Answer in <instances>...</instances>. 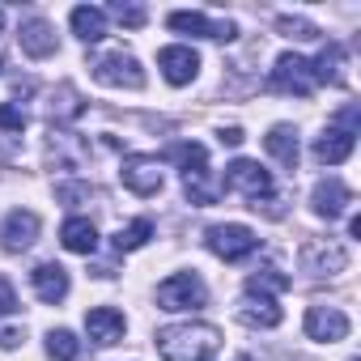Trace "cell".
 Instances as JSON below:
<instances>
[{
    "label": "cell",
    "instance_id": "7c38bea8",
    "mask_svg": "<svg viewBox=\"0 0 361 361\" xmlns=\"http://www.w3.org/2000/svg\"><path fill=\"white\" fill-rule=\"evenodd\" d=\"M306 336H310V340H323V344H336V340L348 336V314H344L340 306L314 302V306L306 310Z\"/></svg>",
    "mask_w": 361,
    "mask_h": 361
},
{
    "label": "cell",
    "instance_id": "5bb4252c",
    "mask_svg": "<svg viewBox=\"0 0 361 361\" xmlns=\"http://www.w3.org/2000/svg\"><path fill=\"white\" fill-rule=\"evenodd\" d=\"M353 145H357V128L336 123V128H327V132L314 140V161H323V166H340V161H348Z\"/></svg>",
    "mask_w": 361,
    "mask_h": 361
},
{
    "label": "cell",
    "instance_id": "8fae6325",
    "mask_svg": "<svg viewBox=\"0 0 361 361\" xmlns=\"http://www.w3.org/2000/svg\"><path fill=\"white\" fill-rule=\"evenodd\" d=\"M166 26L170 30H178V35H196V39H213V43H230L238 30H234V22H221V18H209V13H170L166 18Z\"/></svg>",
    "mask_w": 361,
    "mask_h": 361
},
{
    "label": "cell",
    "instance_id": "484cf974",
    "mask_svg": "<svg viewBox=\"0 0 361 361\" xmlns=\"http://www.w3.org/2000/svg\"><path fill=\"white\" fill-rule=\"evenodd\" d=\"M68 22H73V35H77L81 43H98V39H106V13H102V9L77 5Z\"/></svg>",
    "mask_w": 361,
    "mask_h": 361
},
{
    "label": "cell",
    "instance_id": "4fadbf2b",
    "mask_svg": "<svg viewBox=\"0 0 361 361\" xmlns=\"http://www.w3.org/2000/svg\"><path fill=\"white\" fill-rule=\"evenodd\" d=\"M157 68H161V77H166L170 85H188V81H196V73H200V56H196V47L174 43V47H161V51H157Z\"/></svg>",
    "mask_w": 361,
    "mask_h": 361
},
{
    "label": "cell",
    "instance_id": "836d02e7",
    "mask_svg": "<svg viewBox=\"0 0 361 361\" xmlns=\"http://www.w3.org/2000/svg\"><path fill=\"white\" fill-rule=\"evenodd\" d=\"M22 340H26L22 327H0V348H18Z\"/></svg>",
    "mask_w": 361,
    "mask_h": 361
},
{
    "label": "cell",
    "instance_id": "d6986e66",
    "mask_svg": "<svg viewBox=\"0 0 361 361\" xmlns=\"http://www.w3.org/2000/svg\"><path fill=\"white\" fill-rule=\"evenodd\" d=\"M348 51L340 47V43H327L323 51H319V60L310 64V73H314V85L323 81V85H344L348 81Z\"/></svg>",
    "mask_w": 361,
    "mask_h": 361
},
{
    "label": "cell",
    "instance_id": "8d00e7d4",
    "mask_svg": "<svg viewBox=\"0 0 361 361\" xmlns=\"http://www.w3.org/2000/svg\"><path fill=\"white\" fill-rule=\"evenodd\" d=\"M234 361H255V357H234Z\"/></svg>",
    "mask_w": 361,
    "mask_h": 361
},
{
    "label": "cell",
    "instance_id": "1f68e13d",
    "mask_svg": "<svg viewBox=\"0 0 361 361\" xmlns=\"http://www.w3.org/2000/svg\"><path fill=\"white\" fill-rule=\"evenodd\" d=\"M56 196H60L64 204H73V209H77V204H90V200H94V188H90V183H60V188H56Z\"/></svg>",
    "mask_w": 361,
    "mask_h": 361
},
{
    "label": "cell",
    "instance_id": "603a6c76",
    "mask_svg": "<svg viewBox=\"0 0 361 361\" xmlns=\"http://www.w3.org/2000/svg\"><path fill=\"white\" fill-rule=\"evenodd\" d=\"M264 145H268V153L285 166V170H298V157H302V149H298V132L289 128V123H276L268 136H264Z\"/></svg>",
    "mask_w": 361,
    "mask_h": 361
},
{
    "label": "cell",
    "instance_id": "4316f807",
    "mask_svg": "<svg viewBox=\"0 0 361 361\" xmlns=\"http://www.w3.org/2000/svg\"><path fill=\"white\" fill-rule=\"evenodd\" d=\"M22 132H26V115L13 102H0V153L22 149Z\"/></svg>",
    "mask_w": 361,
    "mask_h": 361
},
{
    "label": "cell",
    "instance_id": "cb8c5ba5",
    "mask_svg": "<svg viewBox=\"0 0 361 361\" xmlns=\"http://www.w3.org/2000/svg\"><path fill=\"white\" fill-rule=\"evenodd\" d=\"M289 285H293V276L281 272L276 264H264V268H255V272L247 276V293H251V298H276V293H285Z\"/></svg>",
    "mask_w": 361,
    "mask_h": 361
},
{
    "label": "cell",
    "instance_id": "e0dca14e",
    "mask_svg": "<svg viewBox=\"0 0 361 361\" xmlns=\"http://www.w3.org/2000/svg\"><path fill=\"white\" fill-rule=\"evenodd\" d=\"M18 43H22V51L35 56V60H47V56H56V47H60L51 22H43V18H26L22 30H18Z\"/></svg>",
    "mask_w": 361,
    "mask_h": 361
},
{
    "label": "cell",
    "instance_id": "f1b7e54d",
    "mask_svg": "<svg viewBox=\"0 0 361 361\" xmlns=\"http://www.w3.org/2000/svg\"><path fill=\"white\" fill-rule=\"evenodd\" d=\"M47 353H51L56 361H77V357H81V340H77L68 327H56V331L47 336Z\"/></svg>",
    "mask_w": 361,
    "mask_h": 361
},
{
    "label": "cell",
    "instance_id": "d4e9b609",
    "mask_svg": "<svg viewBox=\"0 0 361 361\" xmlns=\"http://www.w3.org/2000/svg\"><path fill=\"white\" fill-rule=\"evenodd\" d=\"M238 319L247 323V327H276L281 323V306L272 302V298H243L238 302Z\"/></svg>",
    "mask_w": 361,
    "mask_h": 361
},
{
    "label": "cell",
    "instance_id": "83f0119b",
    "mask_svg": "<svg viewBox=\"0 0 361 361\" xmlns=\"http://www.w3.org/2000/svg\"><path fill=\"white\" fill-rule=\"evenodd\" d=\"M149 238H153V221H149V217H136V221L119 226L111 243H115V251H119V255H128V251H140Z\"/></svg>",
    "mask_w": 361,
    "mask_h": 361
},
{
    "label": "cell",
    "instance_id": "2e32d148",
    "mask_svg": "<svg viewBox=\"0 0 361 361\" xmlns=\"http://www.w3.org/2000/svg\"><path fill=\"white\" fill-rule=\"evenodd\" d=\"M310 204H314V213L319 217H327V221H336L348 204H353V192L340 183V178H319L314 183V192H310Z\"/></svg>",
    "mask_w": 361,
    "mask_h": 361
},
{
    "label": "cell",
    "instance_id": "d6a6232c",
    "mask_svg": "<svg viewBox=\"0 0 361 361\" xmlns=\"http://www.w3.org/2000/svg\"><path fill=\"white\" fill-rule=\"evenodd\" d=\"M0 314H18V293H13V281L0 272Z\"/></svg>",
    "mask_w": 361,
    "mask_h": 361
},
{
    "label": "cell",
    "instance_id": "9c48e42d",
    "mask_svg": "<svg viewBox=\"0 0 361 361\" xmlns=\"http://www.w3.org/2000/svg\"><path fill=\"white\" fill-rule=\"evenodd\" d=\"M119 178L132 196H157L161 192V157L149 153H128L119 166Z\"/></svg>",
    "mask_w": 361,
    "mask_h": 361
},
{
    "label": "cell",
    "instance_id": "5b68a950",
    "mask_svg": "<svg viewBox=\"0 0 361 361\" xmlns=\"http://www.w3.org/2000/svg\"><path fill=\"white\" fill-rule=\"evenodd\" d=\"M209 302V289L196 272H174L170 281L157 285V306L161 310H200Z\"/></svg>",
    "mask_w": 361,
    "mask_h": 361
},
{
    "label": "cell",
    "instance_id": "7a4b0ae2",
    "mask_svg": "<svg viewBox=\"0 0 361 361\" xmlns=\"http://www.w3.org/2000/svg\"><path fill=\"white\" fill-rule=\"evenodd\" d=\"M166 157L183 166V192H188L192 204L209 209V204L221 200V183L209 174V149H204L200 140H178V145L166 149Z\"/></svg>",
    "mask_w": 361,
    "mask_h": 361
},
{
    "label": "cell",
    "instance_id": "e575fe53",
    "mask_svg": "<svg viewBox=\"0 0 361 361\" xmlns=\"http://www.w3.org/2000/svg\"><path fill=\"white\" fill-rule=\"evenodd\" d=\"M221 145L238 149V145H243V128H221Z\"/></svg>",
    "mask_w": 361,
    "mask_h": 361
},
{
    "label": "cell",
    "instance_id": "4dcf8cb0",
    "mask_svg": "<svg viewBox=\"0 0 361 361\" xmlns=\"http://www.w3.org/2000/svg\"><path fill=\"white\" fill-rule=\"evenodd\" d=\"M276 30H281V35H289V39H302V43L319 39V26H314V22H306V18H276Z\"/></svg>",
    "mask_w": 361,
    "mask_h": 361
},
{
    "label": "cell",
    "instance_id": "277c9868",
    "mask_svg": "<svg viewBox=\"0 0 361 361\" xmlns=\"http://www.w3.org/2000/svg\"><path fill=\"white\" fill-rule=\"evenodd\" d=\"M204 243H209V251H213L217 259H226V264H238V259H247V255H255V251H259L255 230H247V226H238V221L209 226Z\"/></svg>",
    "mask_w": 361,
    "mask_h": 361
},
{
    "label": "cell",
    "instance_id": "3957f363",
    "mask_svg": "<svg viewBox=\"0 0 361 361\" xmlns=\"http://www.w3.org/2000/svg\"><path fill=\"white\" fill-rule=\"evenodd\" d=\"M238 192L255 213L264 209L268 217H281V209H276V200H272V174L259 166V161H247V157H238V161H230L226 166V183H221V192Z\"/></svg>",
    "mask_w": 361,
    "mask_h": 361
},
{
    "label": "cell",
    "instance_id": "ba28073f",
    "mask_svg": "<svg viewBox=\"0 0 361 361\" xmlns=\"http://www.w3.org/2000/svg\"><path fill=\"white\" fill-rule=\"evenodd\" d=\"M268 90H272V94H298V98H310V94H314V73H310V60H302V56L285 51V56L276 60L272 77H268Z\"/></svg>",
    "mask_w": 361,
    "mask_h": 361
},
{
    "label": "cell",
    "instance_id": "7402d4cb",
    "mask_svg": "<svg viewBox=\"0 0 361 361\" xmlns=\"http://www.w3.org/2000/svg\"><path fill=\"white\" fill-rule=\"evenodd\" d=\"M81 115H85V102H81L77 85H60V90L51 94V102H47V119H51V128L73 123V119H81Z\"/></svg>",
    "mask_w": 361,
    "mask_h": 361
},
{
    "label": "cell",
    "instance_id": "ffe728a7",
    "mask_svg": "<svg viewBox=\"0 0 361 361\" xmlns=\"http://www.w3.org/2000/svg\"><path fill=\"white\" fill-rule=\"evenodd\" d=\"M30 285H35V293H39L47 306H56V302L68 298V272H64L60 264H39V268L30 272Z\"/></svg>",
    "mask_w": 361,
    "mask_h": 361
},
{
    "label": "cell",
    "instance_id": "74e56055",
    "mask_svg": "<svg viewBox=\"0 0 361 361\" xmlns=\"http://www.w3.org/2000/svg\"><path fill=\"white\" fill-rule=\"evenodd\" d=\"M0 68H5V60H0Z\"/></svg>",
    "mask_w": 361,
    "mask_h": 361
},
{
    "label": "cell",
    "instance_id": "f546056e",
    "mask_svg": "<svg viewBox=\"0 0 361 361\" xmlns=\"http://www.w3.org/2000/svg\"><path fill=\"white\" fill-rule=\"evenodd\" d=\"M102 13H106V18H115V22H119V26H128V30H140V26L149 22V9H140V5H123V0L106 5Z\"/></svg>",
    "mask_w": 361,
    "mask_h": 361
},
{
    "label": "cell",
    "instance_id": "9a60e30c",
    "mask_svg": "<svg viewBox=\"0 0 361 361\" xmlns=\"http://www.w3.org/2000/svg\"><path fill=\"white\" fill-rule=\"evenodd\" d=\"M35 238H39V217L30 209H13L5 217V226H0V247L5 251H26V247H35Z\"/></svg>",
    "mask_w": 361,
    "mask_h": 361
},
{
    "label": "cell",
    "instance_id": "8992f818",
    "mask_svg": "<svg viewBox=\"0 0 361 361\" xmlns=\"http://www.w3.org/2000/svg\"><path fill=\"white\" fill-rule=\"evenodd\" d=\"M90 68H94V81L115 85V90H140L145 85V68H140V60L132 51H106Z\"/></svg>",
    "mask_w": 361,
    "mask_h": 361
},
{
    "label": "cell",
    "instance_id": "ac0fdd59",
    "mask_svg": "<svg viewBox=\"0 0 361 361\" xmlns=\"http://www.w3.org/2000/svg\"><path fill=\"white\" fill-rule=\"evenodd\" d=\"M123 314L115 310V306H94L90 314H85V331H90V340L94 344H119L123 340Z\"/></svg>",
    "mask_w": 361,
    "mask_h": 361
},
{
    "label": "cell",
    "instance_id": "30bf717a",
    "mask_svg": "<svg viewBox=\"0 0 361 361\" xmlns=\"http://www.w3.org/2000/svg\"><path fill=\"white\" fill-rule=\"evenodd\" d=\"M47 161L56 170H81L90 161V140L81 132H68V128H51L47 136Z\"/></svg>",
    "mask_w": 361,
    "mask_h": 361
},
{
    "label": "cell",
    "instance_id": "44dd1931",
    "mask_svg": "<svg viewBox=\"0 0 361 361\" xmlns=\"http://www.w3.org/2000/svg\"><path fill=\"white\" fill-rule=\"evenodd\" d=\"M60 243H64L73 255H94V251H98V230H94L90 217H68V221L60 226Z\"/></svg>",
    "mask_w": 361,
    "mask_h": 361
},
{
    "label": "cell",
    "instance_id": "52a82bcc",
    "mask_svg": "<svg viewBox=\"0 0 361 361\" xmlns=\"http://www.w3.org/2000/svg\"><path fill=\"white\" fill-rule=\"evenodd\" d=\"M298 264H302L306 276H340L348 268V251L331 238H310V243H302Z\"/></svg>",
    "mask_w": 361,
    "mask_h": 361
},
{
    "label": "cell",
    "instance_id": "6da1fadb",
    "mask_svg": "<svg viewBox=\"0 0 361 361\" xmlns=\"http://www.w3.org/2000/svg\"><path fill=\"white\" fill-rule=\"evenodd\" d=\"M157 353L166 361H213L221 353V331L213 323H174L157 331Z\"/></svg>",
    "mask_w": 361,
    "mask_h": 361
},
{
    "label": "cell",
    "instance_id": "d590c367",
    "mask_svg": "<svg viewBox=\"0 0 361 361\" xmlns=\"http://www.w3.org/2000/svg\"><path fill=\"white\" fill-rule=\"evenodd\" d=\"M0 30H5V9H0Z\"/></svg>",
    "mask_w": 361,
    "mask_h": 361
}]
</instances>
